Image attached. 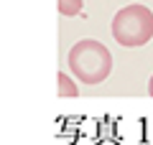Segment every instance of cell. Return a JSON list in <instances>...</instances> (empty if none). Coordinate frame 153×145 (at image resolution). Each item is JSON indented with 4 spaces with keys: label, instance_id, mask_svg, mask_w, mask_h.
Here are the masks:
<instances>
[{
    "label": "cell",
    "instance_id": "obj_1",
    "mask_svg": "<svg viewBox=\"0 0 153 145\" xmlns=\"http://www.w3.org/2000/svg\"><path fill=\"white\" fill-rule=\"evenodd\" d=\"M69 69L82 84H100L112 71V54L94 38H82L69 51Z\"/></svg>",
    "mask_w": 153,
    "mask_h": 145
},
{
    "label": "cell",
    "instance_id": "obj_2",
    "mask_svg": "<svg viewBox=\"0 0 153 145\" xmlns=\"http://www.w3.org/2000/svg\"><path fill=\"white\" fill-rule=\"evenodd\" d=\"M112 36L125 48L146 46L153 38V13L146 5H125L112 18Z\"/></svg>",
    "mask_w": 153,
    "mask_h": 145
},
{
    "label": "cell",
    "instance_id": "obj_3",
    "mask_svg": "<svg viewBox=\"0 0 153 145\" xmlns=\"http://www.w3.org/2000/svg\"><path fill=\"white\" fill-rule=\"evenodd\" d=\"M56 89H59V97H76L79 94V89H76V84L71 81V76L69 74H64V71H59L56 74Z\"/></svg>",
    "mask_w": 153,
    "mask_h": 145
},
{
    "label": "cell",
    "instance_id": "obj_4",
    "mask_svg": "<svg viewBox=\"0 0 153 145\" xmlns=\"http://www.w3.org/2000/svg\"><path fill=\"white\" fill-rule=\"evenodd\" d=\"M56 8H59L61 16H76V13L84 8V0H59Z\"/></svg>",
    "mask_w": 153,
    "mask_h": 145
},
{
    "label": "cell",
    "instance_id": "obj_5",
    "mask_svg": "<svg viewBox=\"0 0 153 145\" xmlns=\"http://www.w3.org/2000/svg\"><path fill=\"white\" fill-rule=\"evenodd\" d=\"M148 94L153 97V76H151V81H148Z\"/></svg>",
    "mask_w": 153,
    "mask_h": 145
}]
</instances>
